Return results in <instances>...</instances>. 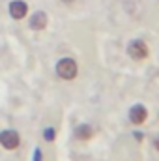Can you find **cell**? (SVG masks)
I'll return each instance as SVG.
<instances>
[{
	"instance_id": "cell-1",
	"label": "cell",
	"mask_w": 159,
	"mask_h": 161,
	"mask_svg": "<svg viewBox=\"0 0 159 161\" xmlns=\"http://www.w3.org/2000/svg\"><path fill=\"white\" fill-rule=\"evenodd\" d=\"M56 73L66 80H71L77 77V62L73 58H62L56 64Z\"/></svg>"
},
{
	"instance_id": "cell-2",
	"label": "cell",
	"mask_w": 159,
	"mask_h": 161,
	"mask_svg": "<svg viewBox=\"0 0 159 161\" xmlns=\"http://www.w3.org/2000/svg\"><path fill=\"white\" fill-rule=\"evenodd\" d=\"M127 53L133 60H144L148 56V45L142 40H133L127 47Z\"/></svg>"
},
{
	"instance_id": "cell-3",
	"label": "cell",
	"mask_w": 159,
	"mask_h": 161,
	"mask_svg": "<svg viewBox=\"0 0 159 161\" xmlns=\"http://www.w3.org/2000/svg\"><path fill=\"white\" fill-rule=\"evenodd\" d=\"M19 142H21V137H19L17 131L8 129V131H2V133H0V144H2L6 150H15V148L19 146Z\"/></svg>"
},
{
	"instance_id": "cell-4",
	"label": "cell",
	"mask_w": 159,
	"mask_h": 161,
	"mask_svg": "<svg viewBox=\"0 0 159 161\" xmlns=\"http://www.w3.org/2000/svg\"><path fill=\"white\" fill-rule=\"evenodd\" d=\"M146 116H148V111H146L144 105H135L129 111V120L133 122L135 125H140L142 122L146 120Z\"/></svg>"
},
{
	"instance_id": "cell-5",
	"label": "cell",
	"mask_w": 159,
	"mask_h": 161,
	"mask_svg": "<svg viewBox=\"0 0 159 161\" xmlns=\"http://www.w3.org/2000/svg\"><path fill=\"white\" fill-rule=\"evenodd\" d=\"M26 11H28V6H26L25 0H13L9 4V13H11L13 19H23L26 15Z\"/></svg>"
},
{
	"instance_id": "cell-6",
	"label": "cell",
	"mask_w": 159,
	"mask_h": 161,
	"mask_svg": "<svg viewBox=\"0 0 159 161\" xmlns=\"http://www.w3.org/2000/svg\"><path fill=\"white\" fill-rule=\"evenodd\" d=\"M49 23V17L45 15V11H36L30 19V28L32 30H43Z\"/></svg>"
},
{
	"instance_id": "cell-7",
	"label": "cell",
	"mask_w": 159,
	"mask_h": 161,
	"mask_svg": "<svg viewBox=\"0 0 159 161\" xmlns=\"http://www.w3.org/2000/svg\"><path fill=\"white\" fill-rule=\"evenodd\" d=\"M75 133H77V137H79L80 141H88V139L94 135V131H92V127H90L88 124H82V125H79Z\"/></svg>"
},
{
	"instance_id": "cell-8",
	"label": "cell",
	"mask_w": 159,
	"mask_h": 161,
	"mask_svg": "<svg viewBox=\"0 0 159 161\" xmlns=\"http://www.w3.org/2000/svg\"><path fill=\"white\" fill-rule=\"evenodd\" d=\"M45 139L47 141H52L54 139V129H45Z\"/></svg>"
},
{
	"instance_id": "cell-9",
	"label": "cell",
	"mask_w": 159,
	"mask_h": 161,
	"mask_svg": "<svg viewBox=\"0 0 159 161\" xmlns=\"http://www.w3.org/2000/svg\"><path fill=\"white\" fill-rule=\"evenodd\" d=\"M62 2H66V4H71V2H75V0H62Z\"/></svg>"
},
{
	"instance_id": "cell-10",
	"label": "cell",
	"mask_w": 159,
	"mask_h": 161,
	"mask_svg": "<svg viewBox=\"0 0 159 161\" xmlns=\"http://www.w3.org/2000/svg\"><path fill=\"white\" fill-rule=\"evenodd\" d=\"M156 146H157V148H159V139H157V142H156Z\"/></svg>"
}]
</instances>
